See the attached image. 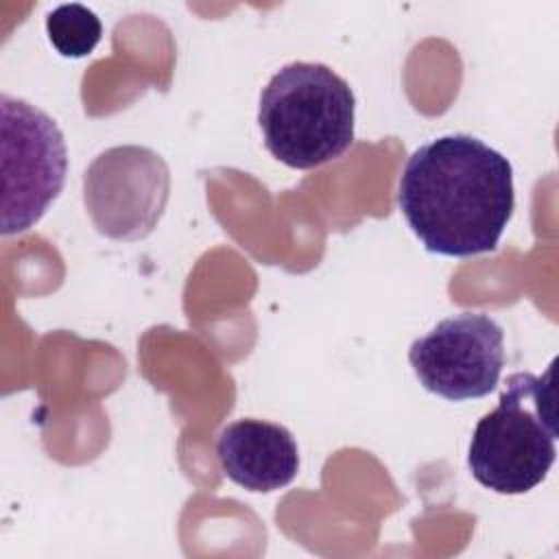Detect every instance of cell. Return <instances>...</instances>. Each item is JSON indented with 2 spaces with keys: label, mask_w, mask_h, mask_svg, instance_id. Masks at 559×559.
I'll return each instance as SVG.
<instances>
[{
  "label": "cell",
  "mask_w": 559,
  "mask_h": 559,
  "mask_svg": "<svg viewBox=\"0 0 559 559\" xmlns=\"http://www.w3.org/2000/svg\"><path fill=\"white\" fill-rule=\"evenodd\" d=\"M400 212L430 253H489L515 207L511 162L469 133L441 135L406 159Z\"/></svg>",
  "instance_id": "cell-1"
},
{
  "label": "cell",
  "mask_w": 559,
  "mask_h": 559,
  "mask_svg": "<svg viewBox=\"0 0 559 559\" xmlns=\"http://www.w3.org/2000/svg\"><path fill=\"white\" fill-rule=\"evenodd\" d=\"M354 116L356 98L347 81L312 61L280 68L258 105L266 151L297 170L341 157L354 142Z\"/></svg>",
  "instance_id": "cell-2"
},
{
  "label": "cell",
  "mask_w": 559,
  "mask_h": 559,
  "mask_svg": "<svg viewBox=\"0 0 559 559\" xmlns=\"http://www.w3.org/2000/svg\"><path fill=\"white\" fill-rule=\"evenodd\" d=\"M555 360L544 376L518 371L507 378L498 406L474 428L467 465L496 493H526L537 487L557 456Z\"/></svg>",
  "instance_id": "cell-3"
},
{
  "label": "cell",
  "mask_w": 559,
  "mask_h": 559,
  "mask_svg": "<svg viewBox=\"0 0 559 559\" xmlns=\"http://www.w3.org/2000/svg\"><path fill=\"white\" fill-rule=\"evenodd\" d=\"M2 114V236L31 229L59 197L68 148L57 122L35 105L0 96Z\"/></svg>",
  "instance_id": "cell-4"
},
{
  "label": "cell",
  "mask_w": 559,
  "mask_h": 559,
  "mask_svg": "<svg viewBox=\"0 0 559 559\" xmlns=\"http://www.w3.org/2000/svg\"><path fill=\"white\" fill-rule=\"evenodd\" d=\"M170 194V170L146 146H111L83 173V203L94 227L114 240H140L159 223Z\"/></svg>",
  "instance_id": "cell-5"
},
{
  "label": "cell",
  "mask_w": 559,
  "mask_h": 559,
  "mask_svg": "<svg viewBox=\"0 0 559 559\" xmlns=\"http://www.w3.org/2000/svg\"><path fill=\"white\" fill-rule=\"evenodd\" d=\"M408 362L419 384L439 397H485L504 367V332L489 314L459 312L415 338Z\"/></svg>",
  "instance_id": "cell-6"
},
{
  "label": "cell",
  "mask_w": 559,
  "mask_h": 559,
  "mask_svg": "<svg viewBox=\"0 0 559 559\" xmlns=\"http://www.w3.org/2000/svg\"><path fill=\"white\" fill-rule=\"evenodd\" d=\"M216 456L229 480L249 491H275L299 472L297 441L288 428L264 419L227 424L216 439Z\"/></svg>",
  "instance_id": "cell-7"
},
{
  "label": "cell",
  "mask_w": 559,
  "mask_h": 559,
  "mask_svg": "<svg viewBox=\"0 0 559 559\" xmlns=\"http://www.w3.org/2000/svg\"><path fill=\"white\" fill-rule=\"evenodd\" d=\"M46 33L61 57L81 59L87 57L100 41L103 24L92 9L70 2L59 4L48 13Z\"/></svg>",
  "instance_id": "cell-8"
}]
</instances>
